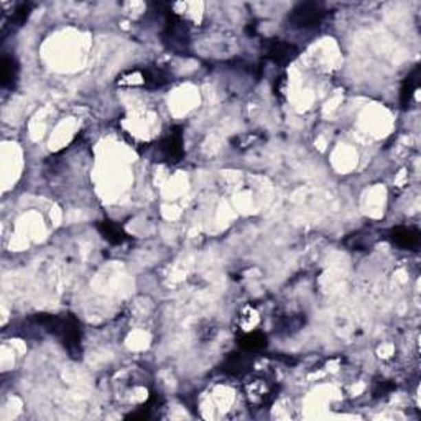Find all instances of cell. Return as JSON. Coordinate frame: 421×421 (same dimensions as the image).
Listing matches in <instances>:
<instances>
[{
    "instance_id": "15",
    "label": "cell",
    "mask_w": 421,
    "mask_h": 421,
    "mask_svg": "<svg viewBox=\"0 0 421 421\" xmlns=\"http://www.w3.org/2000/svg\"><path fill=\"white\" fill-rule=\"evenodd\" d=\"M262 140H263V137L260 136V133L248 132V133H242V136L233 138V145H234V149H237V150H248V149H252V147L260 145Z\"/></svg>"
},
{
    "instance_id": "10",
    "label": "cell",
    "mask_w": 421,
    "mask_h": 421,
    "mask_svg": "<svg viewBox=\"0 0 421 421\" xmlns=\"http://www.w3.org/2000/svg\"><path fill=\"white\" fill-rule=\"evenodd\" d=\"M421 84V66L416 65L413 71L407 76L405 81L402 84V89H400V102H402L403 109H408L411 99H413L415 92L418 91Z\"/></svg>"
},
{
    "instance_id": "2",
    "label": "cell",
    "mask_w": 421,
    "mask_h": 421,
    "mask_svg": "<svg viewBox=\"0 0 421 421\" xmlns=\"http://www.w3.org/2000/svg\"><path fill=\"white\" fill-rule=\"evenodd\" d=\"M162 41L170 52L176 54H186L189 52V43H191L189 25L175 12H170V14L165 15Z\"/></svg>"
},
{
    "instance_id": "7",
    "label": "cell",
    "mask_w": 421,
    "mask_h": 421,
    "mask_svg": "<svg viewBox=\"0 0 421 421\" xmlns=\"http://www.w3.org/2000/svg\"><path fill=\"white\" fill-rule=\"evenodd\" d=\"M136 73L140 76V84L149 89H158V87L166 86L168 83L173 81V74L168 73L165 68L160 66H145L142 69H136Z\"/></svg>"
},
{
    "instance_id": "8",
    "label": "cell",
    "mask_w": 421,
    "mask_h": 421,
    "mask_svg": "<svg viewBox=\"0 0 421 421\" xmlns=\"http://www.w3.org/2000/svg\"><path fill=\"white\" fill-rule=\"evenodd\" d=\"M389 237L395 246L405 250H413L421 241L420 230L415 227H393L389 233Z\"/></svg>"
},
{
    "instance_id": "6",
    "label": "cell",
    "mask_w": 421,
    "mask_h": 421,
    "mask_svg": "<svg viewBox=\"0 0 421 421\" xmlns=\"http://www.w3.org/2000/svg\"><path fill=\"white\" fill-rule=\"evenodd\" d=\"M265 56L277 66L290 65L298 56V48L288 41L270 40L265 46Z\"/></svg>"
},
{
    "instance_id": "5",
    "label": "cell",
    "mask_w": 421,
    "mask_h": 421,
    "mask_svg": "<svg viewBox=\"0 0 421 421\" xmlns=\"http://www.w3.org/2000/svg\"><path fill=\"white\" fill-rule=\"evenodd\" d=\"M158 151L162 158L168 163L181 162L184 155L183 149V130L181 127H173L158 143Z\"/></svg>"
},
{
    "instance_id": "3",
    "label": "cell",
    "mask_w": 421,
    "mask_h": 421,
    "mask_svg": "<svg viewBox=\"0 0 421 421\" xmlns=\"http://www.w3.org/2000/svg\"><path fill=\"white\" fill-rule=\"evenodd\" d=\"M244 393L252 407L263 408L273 402L277 387L268 377L254 374V376H248L244 382Z\"/></svg>"
},
{
    "instance_id": "11",
    "label": "cell",
    "mask_w": 421,
    "mask_h": 421,
    "mask_svg": "<svg viewBox=\"0 0 421 421\" xmlns=\"http://www.w3.org/2000/svg\"><path fill=\"white\" fill-rule=\"evenodd\" d=\"M98 230L99 234L112 246H120L125 241H129V234L125 233L124 227L117 224V222L112 221H102L98 222Z\"/></svg>"
},
{
    "instance_id": "13",
    "label": "cell",
    "mask_w": 421,
    "mask_h": 421,
    "mask_svg": "<svg viewBox=\"0 0 421 421\" xmlns=\"http://www.w3.org/2000/svg\"><path fill=\"white\" fill-rule=\"evenodd\" d=\"M17 78H19L17 61L10 56H3L2 61H0V83H2V87L14 86Z\"/></svg>"
},
{
    "instance_id": "4",
    "label": "cell",
    "mask_w": 421,
    "mask_h": 421,
    "mask_svg": "<svg viewBox=\"0 0 421 421\" xmlns=\"http://www.w3.org/2000/svg\"><path fill=\"white\" fill-rule=\"evenodd\" d=\"M326 10L318 2H303L290 12L288 22L294 28H314L323 22Z\"/></svg>"
},
{
    "instance_id": "12",
    "label": "cell",
    "mask_w": 421,
    "mask_h": 421,
    "mask_svg": "<svg viewBox=\"0 0 421 421\" xmlns=\"http://www.w3.org/2000/svg\"><path fill=\"white\" fill-rule=\"evenodd\" d=\"M237 344H239V347H241V351L254 354V352H260L262 349L267 347L268 339L263 332L252 331V332H246V334H242L241 338L237 339Z\"/></svg>"
},
{
    "instance_id": "14",
    "label": "cell",
    "mask_w": 421,
    "mask_h": 421,
    "mask_svg": "<svg viewBox=\"0 0 421 421\" xmlns=\"http://www.w3.org/2000/svg\"><path fill=\"white\" fill-rule=\"evenodd\" d=\"M33 7H35V6H33V3H30V2L20 3V6L15 8L14 15L10 17V22H8L6 27H3V28H6V32H7L8 27H14V28L22 27V25L28 20V17H30ZM6 32H3V33H6Z\"/></svg>"
},
{
    "instance_id": "1",
    "label": "cell",
    "mask_w": 421,
    "mask_h": 421,
    "mask_svg": "<svg viewBox=\"0 0 421 421\" xmlns=\"http://www.w3.org/2000/svg\"><path fill=\"white\" fill-rule=\"evenodd\" d=\"M33 321L40 327H43V331L60 341L73 359H81L83 331L81 324L73 314H36Z\"/></svg>"
},
{
    "instance_id": "9",
    "label": "cell",
    "mask_w": 421,
    "mask_h": 421,
    "mask_svg": "<svg viewBox=\"0 0 421 421\" xmlns=\"http://www.w3.org/2000/svg\"><path fill=\"white\" fill-rule=\"evenodd\" d=\"M252 365V359L250 356H248V352H233L227 356V359L224 360V372L230 374V376H244V374H247L248 370H250Z\"/></svg>"
}]
</instances>
